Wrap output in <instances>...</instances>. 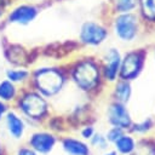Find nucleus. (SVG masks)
Masks as SVG:
<instances>
[{"label":"nucleus","mask_w":155,"mask_h":155,"mask_svg":"<svg viewBox=\"0 0 155 155\" xmlns=\"http://www.w3.org/2000/svg\"><path fill=\"white\" fill-rule=\"evenodd\" d=\"M153 126H154V121H153L151 119H147V120H144L143 122L136 124L132 130H133L134 132H138V133H144V132L149 131Z\"/></svg>","instance_id":"aec40b11"},{"label":"nucleus","mask_w":155,"mask_h":155,"mask_svg":"<svg viewBox=\"0 0 155 155\" xmlns=\"http://www.w3.org/2000/svg\"><path fill=\"white\" fill-rule=\"evenodd\" d=\"M29 143H30L31 148L34 149V151H38L41 154H47L53 149L56 138L47 132H38L31 136Z\"/></svg>","instance_id":"9d476101"},{"label":"nucleus","mask_w":155,"mask_h":155,"mask_svg":"<svg viewBox=\"0 0 155 155\" xmlns=\"http://www.w3.org/2000/svg\"><path fill=\"white\" fill-rule=\"evenodd\" d=\"M115 144H116V149H117L121 154H131V153L133 151L134 147H136L134 140H133L130 136H125V134H122V136L115 142Z\"/></svg>","instance_id":"dca6fc26"},{"label":"nucleus","mask_w":155,"mask_h":155,"mask_svg":"<svg viewBox=\"0 0 155 155\" xmlns=\"http://www.w3.org/2000/svg\"><path fill=\"white\" fill-rule=\"evenodd\" d=\"M93 133H94V131H93V128L91 126H87L81 131V134H82L84 138H91L93 136Z\"/></svg>","instance_id":"5701e85b"},{"label":"nucleus","mask_w":155,"mask_h":155,"mask_svg":"<svg viewBox=\"0 0 155 155\" xmlns=\"http://www.w3.org/2000/svg\"><path fill=\"white\" fill-rule=\"evenodd\" d=\"M17 155H36V153L31 149H27V148H22L18 150Z\"/></svg>","instance_id":"b1692460"},{"label":"nucleus","mask_w":155,"mask_h":155,"mask_svg":"<svg viewBox=\"0 0 155 155\" xmlns=\"http://www.w3.org/2000/svg\"><path fill=\"white\" fill-rule=\"evenodd\" d=\"M124 128H121V127H116V126H114L109 132H108V134H107V140H109V142H116L122 134H124V131H122Z\"/></svg>","instance_id":"412c9836"},{"label":"nucleus","mask_w":155,"mask_h":155,"mask_svg":"<svg viewBox=\"0 0 155 155\" xmlns=\"http://www.w3.org/2000/svg\"><path fill=\"white\" fill-rule=\"evenodd\" d=\"M40 8L34 4H18L6 12L5 21L7 24L28 25L36 19Z\"/></svg>","instance_id":"7ed1b4c3"},{"label":"nucleus","mask_w":155,"mask_h":155,"mask_svg":"<svg viewBox=\"0 0 155 155\" xmlns=\"http://www.w3.org/2000/svg\"><path fill=\"white\" fill-rule=\"evenodd\" d=\"M6 127L8 130V133L16 139L21 138L24 133V122H23V120L17 114H15L12 111L7 113V115H6Z\"/></svg>","instance_id":"9b49d317"},{"label":"nucleus","mask_w":155,"mask_h":155,"mask_svg":"<svg viewBox=\"0 0 155 155\" xmlns=\"http://www.w3.org/2000/svg\"><path fill=\"white\" fill-rule=\"evenodd\" d=\"M5 110H6V105H5V103H4L2 101H0V119H1V116L4 115Z\"/></svg>","instance_id":"393cba45"},{"label":"nucleus","mask_w":155,"mask_h":155,"mask_svg":"<svg viewBox=\"0 0 155 155\" xmlns=\"http://www.w3.org/2000/svg\"><path fill=\"white\" fill-rule=\"evenodd\" d=\"M139 7L145 19L155 22V0H139Z\"/></svg>","instance_id":"f3484780"},{"label":"nucleus","mask_w":155,"mask_h":155,"mask_svg":"<svg viewBox=\"0 0 155 155\" xmlns=\"http://www.w3.org/2000/svg\"><path fill=\"white\" fill-rule=\"evenodd\" d=\"M63 149L70 154V155H88V148L85 143L73 139V138H67L62 143Z\"/></svg>","instance_id":"f8f14e48"},{"label":"nucleus","mask_w":155,"mask_h":155,"mask_svg":"<svg viewBox=\"0 0 155 155\" xmlns=\"http://www.w3.org/2000/svg\"><path fill=\"white\" fill-rule=\"evenodd\" d=\"M73 81L84 91L94 88L99 81V70L96 63L91 59L79 62L71 71Z\"/></svg>","instance_id":"f03ea898"},{"label":"nucleus","mask_w":155,"mask_h":155,"mask_svg":"<svg viewBox=\"0 0 155 155\" xmlns=\"http://www.w3.org/2000/svg\"><path fill=\"white\" fill-rule=\"evenodd\" d=\"M131 155H155V144L149 140H142L134 147Z\"/></svg>","instance_id":"a211bd4d"},{"label":"nucleus","mask_w":155,"mask_h":155,"mask_svg":"<svg viewBox=\"0 0 155 155\" xmlns=\"http://www.w3.org/2000/svg\"><path fill=\"white\" fill-rule=\"evenodd\" d=\"M121 65V57L117 50L110 48L104 57V76L107 80L113 81L117 76Z\"/></svg>","instance_id":"1a4fd4ad"},{"label":"nucleus","mask_w":155,"mask_h":155,"mask_svg":"<svg viewBox=\"0 0 155 155\" xmlns=\"http://www.w3.org/2000/svg\"><path fill=\"white\" fill-rule=\"evenodd\" d=\"M30 76L29 70H27L23 67H16V68H10L6 70V79L12 81L13 84H21L24 82Z\"/></svg>","instance_id":"4468645a"},{"label":"nucleus","mask_w":155,"mask_h":155,"mask_svg":"<svg viewBox=\"0 0 155 155\" xmlns=\"http://www.w3.org/2000/svg\"><path fill=\"white\" fill-rule=\"evenodd\" d=\"M19 107L28 117L34 120L41 119L47 110V103L44 99L42 94L33 91L27 92L22 96V98L19 99Z\"/></svg>","instance_id":"20e7f679"},{"label":"nucleus","mask_w":155,"mask_h":155,"mask_svg":"<svg viewBox=\"0 0 155 155\" xmlns=\"http://www.w3.org/2000/svg\"><path fill=\"white\" fill-rule=\"evenodd\" d=\"M17 94V88H16V84H13L12 81L4 79L0 81V101L2 102H10L12 99H15Z\"/></svg>","instance_id":"ddd939ff"},{"label":"nucleus","mask_w":155,"mask_h":155,"mask_svg":"<svg viewBox=\"0 0 155 155\" xmlns=\"http://www.w3.org/2000/svg\"><path fill=\"white\" fill-rule=\"evenodd\" d=\"M107 35H108L107 29L99 23H96L92 21H87L82 23L79 33L80 41L90 46L101 45L105 40Z\"/></svg>","instance_id":"0eeeda50"},{"label":"nucleus","mask_w":155,"mask_h":155,"mask_svg":"<svg viewBox=\"0 0 155 155\" xmlns=\"http://www.w3.org/2000/svg\"><path fill=\"white\" fill-rule=\"evenodd\" d=\"M33 82L41 94L51 97L62 90L65 82V76L63 71L57 68L44 67L33 73Z\"/></svg>","instance_id":"f257e3e1"},{"label":"nucleus","mask_w":155,"mask_h":155,"mask_svg":"<svg viewBox=\"0 0 155 155\" xmlns=\"http://www.w3.org/2000/svg\"><path fill=\"white\" fill-rule=\"evenodd\" d=\"M130 96H131V86H130V84L127 82V80L120 81L115 87V97H116L117 102L125 103V102L128 101Z\"/></svg>","instance_id":"2eb2a0df"},{"label":"nucleus","mask_w":155,"mask_h":155,"mask_svg":"<svg viewBox=\"0 0 155 155\" xmlns=\"http://www.w3.org/2000/svg\"><path fill=\"white\" fill-rule=\"evenodd\" d=\"M92 138V144L93 145H96V147H99L101 149H104V148H107V138L105 137H103L102 134H94L93 133V136L91 137Z\"/></svg>","instance_id":"4be33fe9"},{"label":"nucleus","mask_w":155,"mask_h":155,"mask_svg":"<svg viewBox=\"0 0 155 155\" xmlns=\"http://www.w3.org/2000/svg\"><path fill=\"white\" fill-rule=\"evenodd\" d=\"M0 153H1V149H0Z\"/></svg>","instance_id":"bb28decb"},{"label":"nucleus","mask_w":155,"mask_h":155,"mask_svg":"<svg viewBox=\"0 0 155 155\" xmlns=\"http://www.w3.org/2000/svg\"><path fill=\"white\" fill-rule=\"evenodd\" d=\"M116 35L124 41H132L138 33V19L131 13H120L114 23Z\"/></svg>","instance_id":"39448f33"},{"label":"nucleus","mask_w":155,"mask_h":155,"mask_svg":"<svg viewBox=\"0 0 155 155\" xmlns=\"http://www.w3.org/2000/svg\"><path fill=\"white\" fill-rule=\"evenodd\" d=\"M105 155H116V153H115V151H110V153H108V154H105Z\"/></svg>","instance_id":"a878e982"},{"label":"nucleus","mask_w":155,"mask_h":155,"mask_svg":"<svg viewBox=\"0 0 155 155\" xmlns=\"http://www.w3.org/2000/svg\"><path fill=\"white\" fill-rule=\"evenodd\" d=\"M144 62V52L143 51H133L125 56L121 61L120 65V75L124 80H133L136 79L142 68Z\"/></svg>","instance_id":"423d86ee"},{"label":"nucleus","mask_w":155,"mask_h":155,"mask_svg":"<svg viewBox=\"0 0 155 155\" xmlns=\"http://www.w3.org/2000/svg\"><path fill=\"white\" fill-rule=\"evenodd\" d=\"M115 8L119 13H127L136 8L138 0H115Z\"/></svg>","instance_id":"6ab92c4d"},{"label":"nucleus","mask_w":155,"mask_h":155,"mask_svg":"<svg viewBox=\"0 0 155 155\" xmlns=\"http://www.w3.org/2000/svg\"><path fill=\"white\" fill-rule=\"evenodd\" d=\"M108 116H109V122L113 126L121 127V128H127L131 126L130 114L120 102H116L110 105L108 110Z\"/></svg>","instance_id":"6e6552de"}]
</instances>
